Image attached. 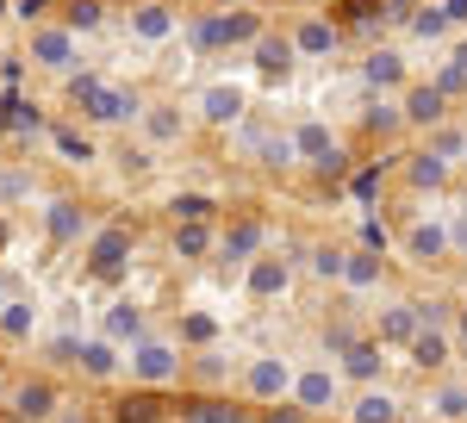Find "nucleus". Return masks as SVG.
<instances>
[{
	"label": "nucleus",
	"instance_id": "obj_17",
	"mask_svg": "<svg viewBox=\"0 0 467 423\" xmlns=\"http://www.w3.org/2000/svg\"><path fill=\"white\" fill-rule=\"evenodd\" d=\"M349 418H356V423H393L399 418V398H393V392H361Z\"/></svg>",
	"mask_w": 467,
	"mask_h": 423
},
{
	"label": "nucleus",
	"instance_id": "obj_44",
	"mask_svg": "<svg viewBox=\"0 0 467 423\" xmlns=\"http://www.w3.org/2000/svg\"><path fill=\"white\" fill-rule=\"evenodd\" d=\"M449 69H462V75H467V37L455 44V57H449Z\"/></svg>",
	"mask_w": 467,
	"mask_h": 423
},
{
	"label": "nucleus",
	"instance_id": "obj_20",
	"mask_svg": "<svg viewBox=\"0 0 467 423\" xmlns=\"http://www.w3.org/2000/svg\"><path fill=\"white\" fill-rule=\"evenodd\" d=\"M343 374L374 380V374H380V343H349V349H343Z\"/></svg>",
	"mask_w": 467,
	"mask_h": 423
},
{
	"label": "nucleus",
	"instance_id": "obj_1",
	"mask_svg": "<svg viewBox=\"0 0 467 423\" xmlns=\"http://www.w3.org/2000/svg\"><path fill=\"white\" fill-rule=\"evenodd\" d=\"M75 100L88 106V119H100V125H125V119H138V100L119 94V88H107V81H94V75L75 81Z\"/></svg>",
	"mask_w": 467,
	"mask_h": 423
},
{
	"label": "nucleus",
	"instance_id": "obj_42",
	"mask_svg": "<svg viewBox=\"0 0 467 423\" xmlns=\"http://www.w3.org/2000/svg\"><path fill=\"white\" fill-rule=\"evenodd\" d=\"M262 150H268V162H293V138H268Z\"/></svg>",
	"mask_w": 467,
	"mask_h": 423
},
{
	"label": "nucleus",
	"instance_id": "obj_31",
	"mask_svg": "<svg viewBox=\"0 0 467 423\" xmlns=\"http://www.w3.org/2000/svg\"><path fill=\"white\" fill-rule=\"evenodd\" d=\"M187 423H250V418H244L237 405H218V398H213V405H193V411H187Z\"/></svg>",
	"mask_w": 467,
	"mask_h": 423
},
{
	"label": "nucleus",
	"instance_id": "obj_46",
	"mask_svg": "<svg viewBox=\"0 0 467 423\" xmlns=\"http://www.w3.org/2000/svg\"><path fill=\"white\" fill-rule=\"evenodd\" d=\"M387 6H393V13H411V6H418V0H387Z\"/></svg>",
	"mask_w": 467,
	"mask_h": 423
},
{
	"label": "nucleus",
	"instance_id": "obj_37",
	"mask_svg": "<svg viewBox=\"0 0 467 423\" xmlns=\"http://www.w3.org/2000/svg\"><path fill=\"white\" fill-rule=\"evenodd\" d=\"M411 32H418V37H442V32H449V19H442V13H418Z\"/></svg>",
	"mask_w": 467,
	"mask_h": 423
},
{
	"label": "nucleus",
	"instance_id": "obj_10",
	"mask_svg": "<svg viewBox=\"0 0 467 423\" xmlns=\"http://www.w3.org/2000/svg\"><path fill=\"white\" fill-rule=\"evenodd\" d=\"M424 330V312L418 305H393V312H380V343H411Z\"/></svg>",
	"mask_w": 467,
	"mask_h": 423
},
{
	"label": "nucleus",
	"instance_id": "obj_25",
	"mask_svg": "<svg viewBox=\"0 0 467 423\" xmlns=\"http://www.w3.org/2000/svg\"><path fill=\"white\" fill-rule=\"evenodd\" d=\"M255 249H262V224H237V231L224 237V255H231V262H250Z\"/></svg>",
	"mask_w": 467,
	"mask_h": 423
},
{
	"label": "nucleus",
	"instance_id": "obj_19",
	"mask_svg": "<svg viewBox=\"0 0 467 423\" xmlns=\"http://www.w3.org/2000/svg\"><path fill=\"white\" fill-rule=\"evenodd\" d=\"M405 349H411V361H418V367H449V343H442L436 330H418Z\"/></svg>",
	"mask_w": 467,
	"mask_h": 423
},
{
	"label": "nucleus",
	"instance_id": "obj_40",
	"mask_svg": "<svg viewBox=\"0 0 467 423\" xmlns=\"http://www.w3.org/2000/svg\"><path fill=\"white\" fill-rule=\"evenodd\" d=\"M193 44H200V50H213V44H224V37H218V19H200V26H193Z\"/></svg>",
	"mask_w": 467,
	"mask_h": 423
},
{
	"label": "nucleus",
	"instance_id": "obj_34",
	"mask_svg": "<svg viewBox=\"0 0 467 423\" xmlns=\"http://www.w3.org/2000/svg\"><path fill=\"white\" fill-rule=\"evenodd\" d=\"M144 125H150V138H156V143H175L181 138V119H169V112H150Z\"/></svg>",
	"mask_w": 467,
	"mask_h": 423
},
{
	"label": "nucleus",
	"instance_id": "obj_26",
	"mask_svg": "<svg viewBox=\"0 0 467 423\" xmlns=\"http://www.w3.org/2000/svg\"><path fill=\"white\" fill-rule=\"evenodd\" d=\"M218 37H224V44H255V37H262V19H255V13H237V19H218Z\"/></svg>",
	"mask_w": 467,
	"mask_h": 423
},
{
	"label": "nucleus",
	"instance_id": "obj_45",
	"mask_svg": "<svg viewBox=\"0 0 467 423\" xmlns=\"http://www.w3.org/2000/svg\"><path fill=\"white\" fill-rule=\"evenodd\" d=\"M262 423H299V411H275V418H262Z\"/></svg>",
	"mask_w": 467,
	"mask_h": 423
},
{
	"label": "nucleus",
	"instance_id": "obj_22",
	"mask_svg": "<svg viewBox=\"0 0 467 423\" xmlns=\"http://www.w3.org/2000/svg\"><path fill=\"white\" fill-rule=\"evenodd\" d=\"M330 150H337V143H330V131H324L318 119H312V125H299V138H293V156H312V162H324Z\"/></svg>",
	"mask_w": 467,
	"mask_h": 423
},
{
	"label": "nucleus",
	"instance_id": "obj_28",
	"mask_svg": "<svg viewBox=\"0 0 467 423\" xmlns=\"http://www.w3.org/2000/svg\"><path fill=\"white\" fill-rule=\"evenodd\" d=\"M411 181H418V187H442V181H449V162L424 150V156H411Z\"/></svg>",
	"mask_w": 467,
	"mask_h": 423
},
{
	"label": "nucleus",
	"instance_id": "obj_14",
	"mask_svg": "<svg viewBox=\"0 0 467 423\" xmlns=\"http://www.w3.org/2000/svg\"><path fill=\"white\" fill-rule=\"evenodd\" d=\"M361 75H368L374 88H405V57H399V50H374Z\"/></svg>",
	"mask_w": 467,
	"mask_h": 423
},
{
	"label": "nucleus",
	"instance_id": "obj_15",
	"mask_svg": "<svg viewBox=\"0 0 467 423\" xmlns=\"http://www.w3.org/2000/svg\"><path fill=\"white\" fill-rule=\"evenodd\" d=\"M32 324H37V312L26 305V299H6V305H0V336H6V343H26Z\"/></svg>",
	"mask_w": 467,
	"mask_h": 423
},
{
	"label": "nucleus",
	"instance_id": "obj_6",
	"mask_svg": "<svg viewBox=\"0 0 467 423\" xmlns=\"http://www.w3.org/2000/svg\"><path fill=\"white\" fill-rule=\"evenodd\" d=\"M293 398H299V411H324V405H337V374H330V367H306V374H293Z\"/></svg>",
	"mask_w": 467,
	"mask_h": 423
},
{
	"label": "nucleus",
	"instance_id": "obj_47",
	"mask_svg": "<svg viewBox=\"0 0 467 423\" xmlns=\"http://www.w3.org/2000/svg\"><path fill=\"white\" fill-rule=\"evenodd\" d=\"M462 343H467V312H462Z\"/></svg>",
	"mask_w": 467,
	"mask_h": 423
},
{
	"label": "nucleus",
	"instance_id": "obj_9",
	"mask_svg": "<svg viewBox=\"0 0 467 423\" xmlns=\"http://www.w3.org/2000/svg\"><path fill=\"white\" fill-rule=\"evenodd\" d=\"M399 119H405V125H442V94H436V88H405Z\"/></svg>",
	"mask_w": 467,
	"mask_h": 423
},
{
	"label": "nucleus",
	"instance_id": "obj_2",
	"mask_svg": "<svg viewBox=\"0 0 467 423\" xmlns=\"http://www.w3.org/2000/svg\"><path fill=\"white\" fill-rule=\"evenodd\" d=\"M244 392H250L255 405H275V398L293 392V367L281 361V355H255L250 367H244Z\"/></svg>",
	"mask_w": 467,
	"mask_h": 423
},
{
	"label": "nucleus",
	"instance_id": "obj_4",
	"mask_svg": "<svg viewBox=\"0 0 467 423\" xmlns=\"http://www.w3.org/2000/svg\"><path fill=\"white\" fill-rule=\"evenodd\" d=\"M131 374H138L144 387H169L181 374V361H175L169 343H138V349H131Z\"/></svg>",
	"mask_w": 467,
	"mask_h": 423
},
{
	"label": "nucleus",
	"instance_id": "obj_24",
	"mask_svg": "<svg viewBox=\"0 0 467 423\" xmlns=\"http://www.w3.org/2000/svg\"><path fill=\"white\" fill-rule=\"evenodd\" d=\"M206 249H213V231H206V224H181V231H175V255L200 262Z\"/></svg>",
	"mask_w": 467,
	"mask_h": 423
},
{
	"label": "nucleus",
	"instance_id": "obj_5",
	"mask_svg": "<svg viewBox=\"0 0 467 423\" xmlns=\"http://www.w3.org/2000/svg\"><path fill=\"white\" fill-rule=\"evenodd\" d=\"M32 63H44V69H69L75 63V32L69 26H37L32 32Z\"/></svg>",
	"mask_w": 467,
	"mask_h": 423
},
{
	"label": "nucleus",
	"instance_id": "obj_43",
	"mask_svg": "<svg viewBox=\"0 0 467 423\" xmlns=\"http://www.w3.org/2000/svg\"><path fill=\"white\" fill-rule=\"evenodd\" d=\"M442 19H449V26H467V0H449V6H442Z\"/></svg>",
	"mask_w": 467,
	"mask_h": 423
},
{
	"label": "nucleus",
	"instance_id": "obj_21",
	"mask_svg": "<svg viewBox=\"0 0 467 423\" xmlns=\"http://www.w3.org/2000/svg\"><path fill=\"white\" fill-rule=\"evenodd\" d=\"M330 44H337V32H330L324 19H306V26L293 32V50H299V57H324Z\"/></svg>",
	"mask_w": 467,
	"mask_h": 423
},
{
	"label": "nucleus",
	"instance_id": "obj_8",
	"mask_svg": "<svg viewBox=\"0 0 467 423\" xmlns=\"http://www.w3.org/2000/svg\"><path fill=\"white\" fill-rule=\"evenodd\" d=\"M293 57H299V50H293V37H275V32L255 37V69H262V75H287Z\"/></svg>",
	"mask_w": 467,
	"mask_h": 423
},
{
	"label": "nucleus",
	"instance_id": "obj_35",
	"mask_svg": "<svg viewBox=\"0 0 467 423\" xmlns=\"http://www.w3.org/2000/svg\"><path fill=\"white\" fill-rule=\"evenodd\" d=\"M119 418H125V423H156V398H125Z\"/></svg>",
	"mask_w": 467,
	"mask_h": 423
},
{
	"label": "nucleus",
	"instance_id": "obj_41",
	"mask_svg": "<svg viewBox=\"0 0 467 423\" xmlns=\"http://www.w3.org/2000/svg\"><path fill=\"white\" fill-rule=\"evenodd\" d=\"M187 336H193V343H213L218 324H213V317H187Z\"/></svg>",
	"mask_w": 467,
	"mask_h": 423
},
{
	"label": "nucleus",
	"instance_id": "obj_29",
	"mask_svg": "<svg viewBox=\"0 0 467 423\" xmlns=\"http://www.w3.org/2000/svg\"><path fill=\"white\" fill-rule=\"evenodd\" d=\"M343 281L349 286H374L380 281V262H374V255H343Z\"/></svg>",
	"mask_w": 467,
	"mask_h": 423
},
{
	"label": "nucleus",
	"instance_id": "obj_7",
	"mask_svg": "<svg viewBox=\"0 0 467 423\" xmlns=\"http://www.w3.org/2000/svg\"><path fill=\"white\" fill-rule=\"evenodd\" d=\"M200 119H206V125H237V119H244V94H237L231 81L206 88V94H200Z\"/></svg>",
	"mask_w": 467,
	"mask_h": 423
},
{
	"label": "nucleus",
	"instance_id": "obj_27",
	"mask_svg": "<svg viewBox=\"0 0 467 423\" xmlns=\"http://www.w3.org/2000/svg\"><path fill=\"white\" fill-rule=\"evenodd\" d=\"M431 411H436V418H449V423H462L467 418V387H436Z\"/></svg>",
	"mask_w": 467,
	"mask_h": 423
},
{
	"label": "nucleus",
	"instance_id": "obj_33",
	"mask_svg": "<svg viewBox=\"0 0 467 423\" xmlns=\"http://www.w3.org/2000/svg\"><path fill=\"white\" fill-rule=\"evenodd\" d=\"M100 26V0H75L69 6V32H94Z\"/></svg>",
	"mask_w": 467,
	"mask_h": 423
},
{
	"label": "nucleus",
	"instance_id": "obj_36",
	"mask_svg": "<svg viewBox=\"0 0 467 423\" xmlns=\"http://www.w3.org/2000/svg\"><path fill=\"white\" fill-rule=\"evenodd\" d=\"M462 150H467L462 131H436V138H431V156H442V162H449V156H462Z\"/></svg>",
	"mask_w": 467,
	"mask_h": 423
},
{
	"label": "nucleus",
	"instance_id": "obj_13",
	"mask_svg": "<svg viewBox=\"0 0 467 423\" xmlns=\"http://www.w3.org/2000/svg\"><path fill=\"white\" fill-rule=\"evenodd\" d=\"M287 262H250V293L255 299H275V293H287Z\"/></svg>",
	"mask_w": 467,
	"mask_h": 423
},
{
	"label": "nucleus",
	"instance_id": "obj_39",
	"mask_svg": "<svg viewBox=\"0 0 467 423\" xmlns=\"http://www.w3.org/2000/svg\"><path fill=\"white\" fill-rule=\"evenodd\" d=\"M312 268H318L324 281H337V274H343V255H337V249H318V262H312Z\"/></svg>",
	"mask_w": 467,
	"mask_h": 423
},
{
	"label": "nucleus",
	"instance_id": "obj_18",
	"mask_svg": "<svg viewBox=\"0 0 467 423\" xmlns=\"http://www.w3.org/2000/svg\"><path fill=\"white\" fill-rule=\"evenodd\" d=\"M107 336L112 343H144V312H138V305H112Z\"/></svg>",
	"mask_w": 467,
	"mask_h": 423
},
{
	"label": "nucleus",
	"instance_id": "obj_32",
	"mask_svg": "<svg viewBox=\"0 0 467 423\" xmlns=\"http://www.w3.org/2000/svg\"><path fill=\"white\" fill-rule=\"evenodd\" d=\"M175 212H181V224H206V218H213V200H200V193H187V200H175Z\"/></svg>",
	"mask_w": 467,
	"mask_h": 423
},
{
	"label": "nucleus",
	"instance_id": "obj_30",
	"mask_svg": "<svg viewBox=\"0 0 467 423\" xmlns=\"http://www.w3.org/2000/svg\"><path fill=\"white\" fill-rule=\"evenodd\" d=\"M50 237H57V243H75V237H81V212L75 206H50Z\"/></svg>",
	"mask_w": 467,
	"mask_h": 423
},
{
	"label": "nucleus",
	"instance_id": "obj_3",
	"mask_svg": "<svg viewBox=\"0 0 467 423\" xmlns=\"http://www.w3.org/2000/svg\"><path fill=\"white\" fill-rule=\"evenodd\" d=\"M125 262H131V231H119V224L94 231V243H88V268L112 281V274H125Z\"/></svg>",
	"mask_w": 467,
	"mask_h": 423
},
{
	"label": "nucleus",
	"instance_id": "obj_16",
	"mask_svg": "<svg viewBox=\"0 0 467 423\" xmlns=\"http://www.w3.org/2000/svg\"><path fill=\"white\" fill-rule=\"evenodd\" d=\"M131 32L144 37V44H162V37L175 32V19H169V6H138L131 13Z\"/></svg>",
	"mask_w": 467,
	"mask_h": 423
},
{
	"label": "nucleus",
	"instance_id": "obj_23",
	"mask_svg": "<svg viewBox=\"0 0 467 423\" xmlns=\"http://www.w3.org/2000/svg\"><path fill=\"white\" fill-rule=\"evenodd\" d=\"M81 374H94V380H107L112 367H119V355H112V343H81Z\"/></svg>",
	"mask_w": 467,
	"mask_h": 423
},
{
	"label": "nucleus",
	"instance_id": "obj_48",
	"mask_svg": "<svg viewBox=\"0 0 467 423\" xmlns=\"http://www.w3.org/2000/svg\"><path fill=\"white\" fill-rule=\"evenodd\" d=\"M0 305H6V293H0Z\"/></svg>",
	"mask_w": 467,
	"mask_h": 423
},
{
	"label": "nucleus",
	"instance_id": "obj_11",
	"mask_svg": "<svg viewBox=\"0 0 467 423\" xmlns=\"http://www.w3.org/2000/svg\"><path fill=\"white\" fill-rule=\"evenodd\" d=\"M13 411H19L26 423H44L50 411H57V392L44 387V380H32V387H19V392H13Z\"/></svg>",
	"mask_w": 467,
	"mask_h": 423
},
{
	"label": "nucleus",
	"instance_id": "obj_38",
	"mask_svg": "<svg viewBox=\"0 0 467 423\" xmlns=\"http://www.w3.org/2000/svg\"><path fill=\"white\" fill-rule=\"evenodd\" d=\"M57 150H63V156H81V162L94 156V143H88V138H75V131H57Z\"/></svg>",
	"mask_w": 467,
	"mask_h": 423
},
{
	"label": "nucleus",
	"instance_id": "obj_12",
	"mask_svg": "<svg viewBox=\"0 0 467 423\" xmlns=\"http://www.w3.org/2000/svg\"><path fill=\"white\" fill-rule=\"evenodd\" d=\"M405 249H411V262H436V255L449 249V231L424 218V224H411V237H405Z\"/></svg>",
	"mask_w": 467,
	"mask_h": 423
}]
</instances>
